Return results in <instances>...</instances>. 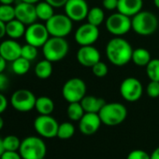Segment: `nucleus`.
Listing matches in <instances>:
<instances>
[{"instance_id":"de8ad7c7","label":"nucleus","mask_w":159,"mask_h":159,"mask_svg":"<svg viewBox=\"0 0 159 159\" xmlns=\"http://www.w3.org/2000/svg\"><path fill=\"white\" fill-rule=\"evenodd\" d=\"M5 152L4 150V146H3V139L0 138V157L2 156V154Z\"/></svg>"},{"instance_id":"dca6fc26","label":"nucleus","mask_w":159,"mask_h":159,"mask_svg":"<svg viewBox=\"0 0 159 159\" xmlns=\"http://www.w3.org/2000/svg\"><path fill=\"white\" fill-rule=\"evenodd\" d=\"M15 19L19 20L25 25L33 24L37 21L36 5L20 2L15 6Z\"/></svg>"},{"instance_id":"49530a36","label":"nucleus","mask_w":159,"mask_h":159,"mask_svg":"<svg viewBox=\"0 0 159 159\" xmlns=\"http://www.w3.org/2000/svg\"><path fill=\"white\" fill-rule=\"evenodd\" d=\"M21 2H24V3H29V4H33L36 5L38 2H40V0H20Z\"/></svg>"},{"instance_id":"7c9ffc66","label":"nucleus","mask_w":159,"mask_h":159,"mask_svg":"<svg viewBox=\"0 0 159 159\" xmlns=\"http://www.w3.org/2000/svg\"><path fill=\"white\" fill-rule=\"evenodd\" d=\"M146 75L151 81L159 82V59H152L146 66Z\"/></svg>"},{"instance_id":"c756f323","label":"nucleus","mask_w":159,"mask_h":159,"mask_svg":"<svg viewBox=\"0 0 159 159\" xmlns=\"http://www.w3.org/2000/svg\"><path fill=\"white\" fill-rule=\"evenodd\" d=\"M22 141L15 135H7L3 139V146L5 151L18 152L21 146Z\"/></svg>"},{"instance_id":"bb28decb","label":"nucleus","mask_w":159,"mask_h":159,"mask_svg":"<svg viewBox=\"0 0 159 159\" xmlns=\"http://www.w3.org/2000/svg\"><path fill=\"white\" fill-rule=\"evenodd\" d=\"M85 114L81 102H70L68 103L67 109V117L71 120V121H80L82 119V117L83 116V115Z\"/></svg>"},{"instance_id":"aec40b11","label":"nucleus","mask_w":159,"mask_h":159,"mask_svg":"<svg viewBox=\"0 0 159 159\" xmlns=\"http://www.w3.org/2000/svg\"><path fill=\"white\" fill-rule=\"evenodd\" d=\"M81 104L85 113L98 114L102 109V107L106 104V101L99 97H96L93 95H86L81 101Z\"/></svg>"},{"instance_id":"7ed1b4c3","label":"nucleus","mask_w":159,"mask_h":159,"mask_svg":"<svg viewBox=\"0 0 159 159\" xmlns=\"http://www.w3.org/2000/svg\"><path fill=\"white\" fill-rule=\"evenodd\" d=\"M132 30L139 35L148 36L155 34L158 28V19L155 13L142 10L132 17Z\"/></svg>"},{"instance_id":"e433bc0d","label":"nucleus","mask_w":159,"mask_h":159,"mask_svg":"<svg viewBox=\"0 0 159 159\" xmlns=\"http://www.w3.org/2000/svg\"><path fill=\"white\" fill-rule=\"evenodd\" d=\"M102 6L107 10H115L118 7V0H102Z\"/></svg>"},{"instance_id":"393cba45","label":"nucleus","mask_w":159,"mask_h":159,"mask_svg":"<svg viewBox=\"0 0 159 159\" xmlns=\"http://www.w3.org/2000/svg\"><path fill=\"white\" fill-rule=\"evenodd\" d=\"M52 74V62L48 60L38 61L35 67V75L39 79H47Z\"/></svg>"},{"instance_id":"39448f33","label":"nucleus","mask_w":159,"mask_h":159,"mask_svg":"<svg viewBox=\"0 0 159 159\" xmlns=\"http://www.w3.org/2000/svg\"><path fill=\"white\" fill-rule=\"evenodd\" d=\"M19 153L22 159L45 158L47 146L41 138L29 136L22 141Z\"/></svg>"},{"instance_id":"c9c22d12","label":"nucleus","mask_w":159,"mask_h":159,"mask_svg":"<svg viewBox=\"0 0 159 159\" xmlns=\"http://www.w3.org/2000/svg\"><path fill=\"white\" fill-rule=\"evenodd\" d=\"M127 159H151V155H149L146 151L142 149H136L131 151Z\"/></svg>"},{"instance_id":"3c124183","label":"nucleus","mask_w":159,"mask_h":159,"mask_svg":"<svg viewBox=\"0 0 159 159\" xmlns=\"http://www.w3.org/2000/svg\"><path fill=\"white\" fill-rule=\"evenodd\" d=\"M42 159H46V158H42Z\"/></svg>"},{"instance_id":"ddd939ff","label":"nucleus","mask_w":159,"mask_h":159,"mask_svg":"<svg viewBox=\"0 0 159 159\" xmlns=\"http://www.w3.org/2000/svg\"><path fill=\"white\" fill-rule=\"evenodd\" d=\"M99 37V30L97 26L88 22L82 24L75 32V41L81 46H92Z\"/></svg>"},{"instance_id":"f257e3e1","label":"nucleus","mask_w":159,"mask_h":159,"mask_svg":"<svg viewBox=\"0 0 159 159\" xmlns=\"http://www.w3.org/2000/svg\"><path fill=\"white\" fill-rule=\"evenodd\" d=\"M133 50L130 43L120 36L112 38L106 45V56L109 61L119 67L131 61Z\"/></svg>"},{"instance_id":"a19ab883","label":"nucleus","mask_w":159,"mask_h":159,"mask_svg":"<svg viewBox=\"0 0 159 159\" xmlns=\"http://www.w3.org/2000/svg\"><path fill=\"white\" fill-rule=\"evenodd\" d=\"M7 107V100L2 93H0V115L6 111Z\"/></svg>"},{"instance_id":"c85d7f7f","label":"nucleus","mask_w":159,"mask_h":159,"mask_svg":"<svg viewBox=\"0 0 159 159\" xmlns=\"http://www.w3.org/2000/svg\"><path fill=\"white\" fill-rule=\"evenodd\" d=\"M30 61L22 57H20L12 61V71L18 75H23L28 73V71L30 70Z\"/></svg>"},{"instance_id":"9d476101","label":"nucleus","mask_w":159,"mask_h":159,"mask_svg":"<svg viewBox=\"0 0 159 159\" xmlns=\"http://www.w3.org/2000/svg\"><path fill=\"white\" fill-rule=\"evenodd\" d=\"M143 93V86L136 77H127L120 85V94L128 102H138Z\"/></svg>"},{"instance_id":"f8f14e48","label":"nucleus","mask_w":159,"mask_h":159,"mask_svg":"<svg viewBox=\"0 0 159 159\" xmlns=\"http://www.w3.org/2000/svg\"><path fill=\"white\" fill-rule=\"evenodd\" d=\"M59 123L52 116L39 115L34 120V129L37 133L46 139H52L57 136Z\"/></svg>"},{"instance_id":"09e8293b","label":"nucleus","mask_w":159,"mask_h":159,"mask_svg":"<svg viewBox=\"0 0 159 159\" xmlns=\"http://www.w3.org/2000/svg\"><path fill=\"white\" fill-rule=\"evenodd\" d=\"M3 127H4V120H3V118L1 117V116H0V130L3 129Z\"/></svg>"},{"instance_id":"473e14b6","label":"nucleus","mask_w":159,"mask_h":159,"mask_svg":"<svg viewBox=\"0 0 159 159\" xmlns=\"http://www.w3.org/2000/svg\"><path fill=\"white\" fill-rule=\"evenodd\" d=\"M21 57L28 60L29 61H34L37 57V48H36V47L26 43V45L22 46Z\"/></svg>"},{"instance_id":"a211bd4d","label":"nucleus","mask_w":159,"mask_h":159,"mask_svg":"<svg viewBox=\"0 0 159 159\" xmlns=\"http://www.w3.org/2000/svg\"><path fill=\"white\" fill-rule=\"evenodd\" d=\"M22 46L14 39L4 40L0 44V55L6 60V61H14L21 57Z\"/></svg>"},{"instance_id":"5701e85b","label":"nucleus","mask_w":159,"mask_h":159,"mask_svg":"<svg viewBox=\"0 0 159 159\" xmlns=\"http://www.w3.org/2000/svg\"><path fill=\"white\" fill-rule=\"evenodd\" d=\"M151 60H152L151 53L149 52L148 49L143 48H138L133 50L131 61H133V63L136 64L137 66L146 67Z\"/></svg>"},{"instance_id":"6ab92c4d","label":"nucleus","mask_w":159,"mask_h":159,"mask_svg":"<svg viewBox=\"0 0 159 159\" xmlns=\"http://www.w3.org/2000/svg\"><path fill=\"white\" fill-rule=\"evenodd\" d=\"M142 7L143 0H118L117 11L131 18L142 11Z\"/></svg>"},{"instance_id":"4be33fe9","label":"nucleus","mask_w":159,"mask_h":159,"mask_svg":"<svg viewBox=\"0 0 159 159\" xmlns=\"http://www.w3.org/2000/svg\"><path fill=\"white\" fill-rule=\"evenodd\" d=\"M35 109L39 115L51 116L54 110V102L51 98L47 96H41L37 98Z\"/></svg>"},{"instance_id":"4468645a","label":"nucleus","mask_w":159,"mask_h":159,"mask_svg":"<svg viewBox=\"0 0 159 159\" xmlns=\"http://www.w3.org/2000/svg\"><path fill=\"white\" fill-rule=\"evenodd\" d=\"M64 8L65 14L72 21H82L85 20L90 9L86 0H67Z\"/></svg>"},{"instance_id":"37998d69","label":"nucleus","mask_w":159,"mask_h":159,"mask_svg":"<svg viewBox=\"0 0 159 159\" xmlns=\"http://www.w3.org/2000/svg\"><path fill=\"white\" fill-rule=\"evenodd\" d=\"M6 65H7L6 60L0 55V73H3L4 72V70L6 69Z\"/></svg>"},{"instance_id":"cd10ccee","label":"nucleus","mask_w":159,"mask_h":159,"mask_svg":"<svg viewBox=\"0 0 159 159\" xmlns=\"http://www.w3.org/2000/svg\"><path fill=\"white\" fill-rule=\"evenodd\" d=\"M75 126L70 122H63L59 124L57 130V138L60 140H69L75 134Z\"/></svg>"},{"instance_id":"8fccbe9b","label":"nucleus","mask_w":159,"mask_h":159,"mask_svg":"<svg viewBox=\"0 0 159 159\" xmlns=\"http://www.w3.org/2000/svg\"><path fill=\"white\" fill-rule=\"evenodd\" d=\"M154 4H155L156 7H157L159 9V0H154Z\"/></svg>"},{"instance_id":"b1692460","label":"nucleus","mask_w":159,"mask_h":159,"mask_svg":"<svg viewBox=\"0 0 159 159\" xmlns=\"http://www.w3.org/2000/svg\"><path fill=\"white\" fill-rule=\"evenodd\" d=\"M53 8L54 7L45 0L38 2L37 4H36V12H37V19L44 21L49 20L54 15Z\"/></svg>"},{"instance_id":"423d86ee","label":"nucleus","mask_w":159,"mask_h":159,"mask_svg":"<svg viewBox=\"0 0 159 159\" xmlns=\"http://www.w3.org/2000/svg\"><path fill=\"white\" fill-rule=\"evenodd\" d=\"M51 36L66 37L73 29V21L66 14H54L45 23Z\"/></svg>"},{"instance_id":"2f4dec72","label":"nucleus","mask_w":159,"mask_h":159,"mask_svg":"<svg viewBox=\"0 0 159 159\" xmlns=\"http://www.w3.org/2000/svg\"><path fill=\"white\" fill-rule=\"evenodd\" d=\"M15 19V7L0 4V20L7 23Z\"/></svg>"},{"instance_id":"c03bdc74","label":"nucleus","mask_w":159,"mask_h":159,"mask_svg":"<svg viewBox=\"0 0 159 159\" xmlns=\"http://www.w3.org/2000/svg\"><path fill=\"white\" fill-rule=\"evenodd\" d=\"M151 159H159V146L152 152V154H151Z\"/></svg>"},{"instance_id":"4c0bfd02","label":"nucleus","mask_w":159,"mask_h":159,"mask_svg":"<svg viewBox=\"0 0 159 159\" xmlns=\"http://www.w3.org/2000/svg\"><path fill=\"white\" fill-rule=\"evenodd\" d=\"M0 159H22L19 151H5L2 156L0 157Z\"/></svg>"},{"instance_id":"f704fd0d","label":"nucleus","mask_w":159,"mask_h":159,"mask_svg":"<svg viewBox=\"0 0 159 159\" xmlns=\"http://www.w3.org/2000/svg\"><path fill=\"white\" fill-rule=\"evenodd\" d=\"M146 94L152 99H157L159 97V82L151 81L146 87Z\"/></svg>"},{"instance_id":"79ce46f5","label":"nucleus","mask_w":159,"mask_h":159,"mask_svg":"<svg viewBox=\"0 0 159 159\" xmlns=\"http://www.w3.org/2000/svg\"><path fill=\"white\" fill-rule=\"evenodd\" d=\"M6 35V23L0 20V39Z\"/></svg>"},{"instance_id":"2eb2a0df","label":"nucleus","mask_w":159,"mask_h":159,"mask_svg":"<svg viewBox=\"0 0 159 159\" xmlns=\"http://www.w3.org/2000/svg\"><path fill=\"white\" fill-rule=\"evenodd\" d=\"M100 52L99 50L92 46H82L79 48L77 52V61L83 67L92 68L96 63L100 61Z\"/></svg>"},{"instance_id":"f3484780","label":"nucleus","mask_w":159,"mask_h":159,"mask_svg":"<svg viewBox=\"0 0 159 159\" xmlns=\"http://www.w3.org/2000/svg\"><path fill=\"white\" fill-rule=\"evenodd\" d=\"M102 125L98 114L85 113L82 119L79 121V130L84 135H93L98 131Z\"/></svg>"},{"instance_id":"412c9836","label":"nucleus","mask_w":159,"mask_h":159,"mask_svg":"<svg viewBox=\"0 0 159 159\" xmlns=\"http://www.w3.org/2000/svg\"><path fill=\"white\" fill-rule=\"evenodd\" d=\"M25 30V24H23L17 19H14L6 23V34L10 39L16 40L22 36H24Z\"/></svg>"},{"instance_id":"6e6552de","label":"nucleus","mask_w":159,"mask_h":159,"mask_svg":"<svg viewBox=\"0 0 159 159\" xmlns=\"http://www.w3.org/2000/svg\"><path fill=\"white\" fill-rule=\"evenodd\" d=\"M106 28L112 35L122 36L127 34L132 29V20L128 16L116 12L107 18Z\"/></svg>"},{"instance_id":"9b49d317","label":"nucleus","mask_w":159,"mask_h":159,"mask_svg":"<svg viewBox=\"0 0 159 159\" xmlns=\"http://www.w3.org/2000/svg\"><path fill=\"white\" fill-rule=\"evenodd\" d=\"M50 38V34L45 24L35 22L27 26L24 34V39L27 44L36 48H42Z\"/></svg>"},{"instance_id":"ea45409f","label":"nucleus","mask_w":159,"mask_h":159,"mask_svg":"<svg viewBox=\"0 0 159 159\" xmlns=\"http://www.w3.org/2000/svg\"><path fill=\"white\" fill-rule=\"evenodd\" d=\"M46 2H48L50 5H52L53 7H65L66 3L67 2V0H45Z\"/></svg>"},{"instance_id":"f03ea898","label":"nucleus","mask_w":159,"mask_h":159,"mask_svg":"<svg viewBox=\"0 0 159 159\" xmlns=\"http://www.w3.org/2000/svg\"><path fill=\"white\" fill-rule=\"evenodd\" d=\"M98 116L103 125L116 127L124 123L127 117V107L120 102H106Z\"/></svg>"},{"instance_id":"0eeeda50","label":"nucleus","mask_w":159,"mask_h":159,"mask_svg":"<svg viewBox=\"0 0 159 159\" xmlns=\"http://www.w3.org/2000/svg\"><path fill=\"white\" fill-rule=\"evenodd\" d=\"M86 84L79 77H73L66 81L62 89L63 98L68 102H80L86 96Z\"/></svg>"},{"instance_id":"a878e982","label":"nucleus","mask_w":159,"mask_h":159,"mask_svg":"<svg viewBox=\"0 0 159 159\" xmlns=\"http://www.w3.org/2000/svg\"><path fill=\"white\" fill-rule=\"evenodd\" d=\"M87 22L95 25V26H100L104 20H105V13L104 10L101 7H93L89 9V12L87 14Z\"/></svg>"},{"instance_id":"72a5a7b5","label":"nucleus","mask_w":159,"mask_h":159,"mask_svg":"<svg viewBox=\"0 0 159 159\" xmlns=\"http://www.w3.org/2000/svg\"><path fill=\"white\" fill-rule=\"evenodd\" d=\"M92 72H93L95 76H97L98 78H102V77H105L108 75L109 68H108V65L105 62L100 61L92 67Z\"/></svg>"},{"instance_id":"a18cd8bd","label":"nucleus","mask_w":159,"mask_h":159,"mask_svg":"<svg viewBox=\"0 0 159 159\" xmlns=\"http://www.w3.org/2000/svg\"><path fill=\"white\" fill-rule=\"evenodd\" d=\"M16 0H0V4L3 5H12Z\"/></svg>"},{"instance_id":"20e7f679","label":"nucleus","mask_w":159,"mask_h":159,"mask_svg":"<svg viewBox=\"0 0 159 159\" xmlns=\"http://www.w3.org/2000/svg\"><path fill=\"white\" fill-rule=\"evenodd\" d=\"M69 51V44L64 37H50L42 47L43 56L52 62H57L66 58Z\"/></svg>"},{"instance_id":"58836bf2","label":"nucleus","mask_w":159,"mask_h":159,"mask_svg":"<svg viewBox=\"0 0 159 159\" xmlns=\"http://www.w3.org/2000/svg\"><path fill=\"white\" fill-rule=\"evenodd\" d=\"M8 78L3 73H0V91H3L8 87Z\"/></svg>"},{"instance_id":"1a4fd4ad","label":"nucleus","mask_w":159,"mask_h":159,"mask_svg":"<svg viewBox=\"0 0 159 159\" xmlns=\"http://www.w3.org/2000/svg\"><path fill=\"white\" fill-rule=\"evenodd\" d=\"M37 98L34 93L28 89H18L16 90L10 98V103L12 107L22 113L30 112L35 108Z\"/></svg>"}]
</instances>
